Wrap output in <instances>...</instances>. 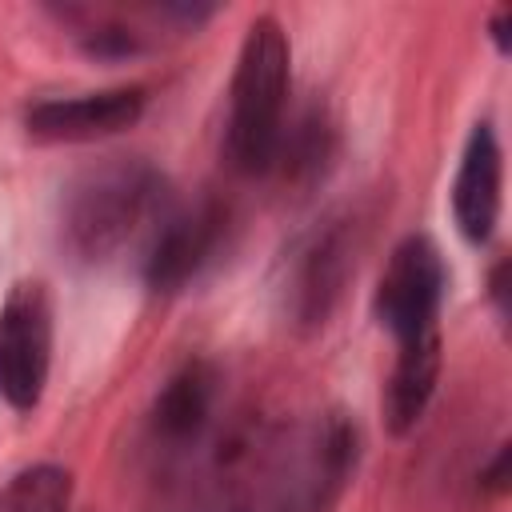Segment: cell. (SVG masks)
I'll return each mask as SVG.
<instances>
[{
  "mask_svg": "<svg viewBox=\"0 0 512 512\" xmlns=\"http://www.w3.org/2000/svg\"><path fill=\"white\" fill-rule=\"evenodd\" d=\"M344 272H348V240L340 228H328V232H316V240L304 248V260L296 268V312L304 320H324L340 284H344Z\"/></svg>",
  "mask_w": 512,
  "mask_h": 512,
  "instance_id": "8fae6325",
  "label": "cell"
},
{
  "mask_svg": "<svg viewBox=\"0 0 512 512\" xmlns=\"http://www.w3.org/2000/svg\"><path fill=\"white\" fill-rule=\"evenodd\" d=\"M72 472L60 464H32L0 488V512H68Z\"/></svg>",
  "mask_w": 512,
  "mask_h": 512,
  "instance_id": "7c38bea8",
  "label": "cell"
},
{
  "mask_svg": "<svg viewBox=\"0 0 512 512\" xmlns=\"http://www.w3.org/2000/svg\"><path fill=\"white\" fill-rule=\"evenodd\" d=\"M440 296H444V260L436 244L428 236H408L392 248L380 272L372 308H376V320L400 344V340H412L436 328Z\"/></svg>",
  "mask_w": 512,
  "mask_h": 512,
  "instance_id": "5b68a950",
  "label": "cell"
},
{
  "mask_svg": "<svg viewBox=\"0 0 512 512\" xmlns=\"http://www.w3.org/2000/svg\"><path fill=\"white\" fill-rule=\"evenodd\" d=\"M436 376H440V336L420 332L412 340H400L392 376L384 384V420L396 436H404L408 428L420 424L432 392H436Z\"/></svg>",
  "mask_w": 512,
  "mask_h": 512,
  "instance_id": "30bf717a",
  "label": "cell"
},
{
  "mask_svg": "<svg viewBox=\"0 0 512 512\" xmlns=\"http://www.w3.org/2000/svg\"><path fill=\"white\" fill-rule=\"evenodd\" d=\"M500 184H504V164H500L496 132L492 124H476L452 180V216L464 240L484 244L492 236L500 220Z\"/></svg>",
  "mask_w": 512,
  "mask_h": 512,
  "instance_id": "ba28073f",
  "label": "cell"
},
{
  "mask_svg": "<svg viewBox=\"0 0 512 512\" xmlns=\"http://www.w3.org/2000/svg\"><path fill=\"white\" fill-rule=\"evenodd\" d=\"M356 424L340 412L244 436L228 476L244 512H328L356 472Z\"/></svg>",
  "mask_w": 512,
  "mask_h": 512,
  "instance_id": "6da1fadb",
  "label": "cell"
},
{
  "mask_svg": "<svg viewBox=\"0 0 512 512\" xmlns=\"http://www.w3.org/2000/svg\"><path fill=\"white\" fill-rule=\"evenodd\" d=\"M52 364V304L40 280H24L0 304V400L16 412L40 404Z\"/></svg>",
  "mask_w": 512,
  "mask_h": 512,
  "instance_id": "277c9868",
  "label": "cell"
},
{
  "mask_svg": "<svg viewBox=\"0 0 512 512\" xmlns=\"http://www.w3.org/2000/svg\"><path fill=\"white\" fill-rule=\"evenodd\" d=\"M220 236V208L216 204H196V208H180V212H164L156 220V236L152 248L144 256V276L156 292H176L184 288L200 264L208 260L212 244Z\"/></svg>",
  "mask_w": 512,
  "mask_h": 512,
  "instance_id": "52a82bcc",
  "label": "cell"
},
{
  "mask_svg": "<svg viewBox=\"0 0 512 512\" xmlns=\"http://www.w3.org/2000/svg\"><path fill=\"white\" fill-rule=\"evenodd\" d=\"M216 404H220V376L212 364L192 360L184 364L160 392L156 412H152V432L156 444H164L168 452H180L188 444H200L216 420Z\"/></svg>",
  "mask_w": 512,
  "mask_h": 512,
  "instance_id": "9c48e42d",
  "label": "cell"
},
{
  "mask_svg": "<svg viewBox=\"0 0 512 512\" xmlns=\"http://www.w3.org/2000/svg\"><path fill=\"white\" fill-rule=\"evenodd\" d=\"M144 112V88H104V92H84V96H60V100H40L28 108L24 124L32 140L48 144H80V140H100L132 128Z\"/></svg>",
  "mask_w": 512,
  "mask_h": 512,
  "instance_id": "8992f818",
  "label": "cell"
},
{
  "mask_svg": "<svg viewBox=\"0 0 512 512\" xmlns=\"http://www.w3.org/2000/svg\"><path fill=\"white\" fill-rule=\"evenodd\" d=\"M160 200L164 184L148 164L108 160L68 188L60 216L64 248L84 264H100L116 256L152 216H164Z\"/></svg>",
  "mask_w": 512,
  "mask_h": 512,
  "instance_id": "3957f363",
  "label": "cell"
},
{
  "mask_svg": "<svg viewBox=\"0 0 512 512\" xmlns=\"http://www.w3.org/2000/svg\"><path fill=\"white\" fill-rule=\"evenodd\" d=\"M292 80V48L276 16H256L244 32L232 104H228V156L240 172H264L284 140V104Z\"/></svg>",
  "mask_w": 512,
  "mask_h": 512,
  "instance_id": "7a4b0ae2",
  "label": "cell"
}]
</instances>
